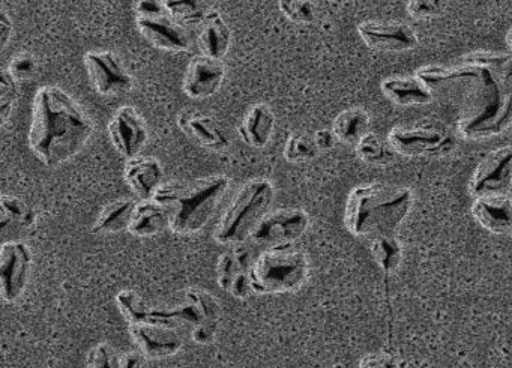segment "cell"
I'll list each match as a JSON object with an SVG mask.
<instances>
[{
	"instance_id": "obj_1",
	"label": "cell",
	"mask_w": 512,
	"mask_h": 368,
	"mask_svg": "<svg viewBox=\"0 0 512 368\" xmlns=\"http://www.w3.org/2000/svg\"><path fill=\"white\" fill-rule=\"evenodd\" d=\"M416 76L434 100L454 109L464 139H488L512 124V92L488 65L466 56L454 67L419 68Z\"/></svg>"
},
{
	"instance_id": "obj_2",
	"label": "cell",
	"mask_w": 512,
	"mask_h": 368,
	"mask_svg": "<svg viewBox=\"0 0 512 368\" xmlns=\"http://www.w3.org/2000/svg\"><path fill=\"white\" fill-rule=\"evenodd\" d=\"M95 124L73 95L55 85L41 86L32 103L29 148L47 167L73 160L94 136Z\"/></svg>"
},
{
	"instance_id": "obj_3",
	"label": "cell",
	"mask_w": 512,
	"mask_h": 368,
	"mask_svg": "<svg viewBox=\"0 0 512 368\" xmlns=\"http://www.w3.org/2000/svg\"><path fill=\"white\" fill-rule=\"evenodd\" d=\"M413 191L403 185L370 182L353 188L344 206V227L356 238L397 235L413 208Z\"/></svg>"
},
{
	"instance_id": "obj_4",
	"label": "cell",
	"mask_w": 512,
	"mask_h": 368,
	"mask_svg": "<svg viewBox=\"0 0 512 368\" xmlns=\"http://www.w3.org/2000/svg\"><path fill=\"white\" fill-rule=\"evenodd\" d=\"M229 188L230 179L224 175L170 181L158 188L154 200L169 212L170 230L176 235L190 236L212 220Z\"/></svg>"
},
{
	"instance_id": "obj_5",
	"label": "cell",
	"mask_w": 512,
	"mask_h": 368,
	"mask_svg": "<svg viewBox=\"0 0 512 368\" xmlns=\"http://www.w3.org/2000/svg\"><path fill=\"white\" fill-rule=\"evenodd\" d=\"M275 187L269 179L254 178L239 187L224 209L214 230V239L223 245H239L250 238L257 224L271 211Z\"/></svg>"
},
{
	"instance_id": "obj_6",
	"label": "cell",
	"mask_w": 512,
	"mask_h": 368,
	"mask_svg": "<svg viewBox=\"0 0 512 368\" xmlns=\"http://www.w3.org/2000/svg\"><path fill=\"white\" fill-rule=\"evenodd\" d=\"M310 275V260L293 244L268 247L254 260L251 284L257 295H283L304 286Z\"/></svg>"
},
{
	"instance_id": "obj_7",
	"label": "cell",
	"mask_w": 512,
	"mask_h": 368,
	"mask_svg": "<svg viewBox=\"0 0 512 368\" xmlns=\"http://www.w3.org/2000/svg\"><path fill=\"white\" fill-rule=\"evenodd\" d=\"M395 154L407 158L442 157L454 149L455 139L445 125L431 119L395 125L388 134Z\"/></svg>"
},
{
	"instance_id": "obj_8",
	"label": "cell",
	"mask_w": 512,
	"mask_h": 368,
	"mask_svg": "<svg viewBox=\"0 0 512 368\" xmlns=\"http://www.w3.org/2000/svg\"><path fill=\"white\" fill-rule=\"evenodd\" d=\"M220 302L211 293L202 289H188L184 292L182 302L175 307L152 308L148 322L164 323V325L197 326L200 323H218L220 320Z\"/></svg>"
},
{
	"instance_id": "obj_9",
	"label": "cell",
	"mask_w": 512,
	"mask_h": 368,
	"mask_svg": "<svg viewBox=\"0 0 512 368\" xmlns=\"http://www.w3.org/2000/svg\"><path fill=\"white\" fill-rule=\"evenodd\" d=\"M89 82L103 97H119L133 89L134 79L121 56L112 50H91L83 56Z\"/></svg>"
},
{
	"instance_id": "obj_10",
	"label": "cell",
	"mask_w": 512,
	"mask_h": 368,
	"mask_svg": "<svg viewBox=\"0 0 512 368\" xmlns=\"http://www.w3.org/2000/svg\"><path fill=\"white\" fill-rule=\"evenodd\" d=\"M512 187V145L502 146L488 152L469 182V193L473 199L485 196H503Z\"/></svg>"
},
{
	"instance_id": "obj_11",
	"label": "cell",
	"mask_w": 512,
	"mask_h": 368,
	"mask_svg": "<svg viewBox=\"0 0 512 368\" xmlns=\"http://www.w3.org/2000/svg\"><path fill=\"white\" fill-rule=\"evenodd\" d=\"M310 227V217L304 209L281 208L269 211L257 224L250 239L263 247L293 244L305 235Z\"/></svg>"
},
{
	"instance_id": "obj_12",
	"label": "cell",
	"mask_w": 512,
	"mask_h": 368,
	"mask_svg": "<svg viewBox=\"0 0 512 368\" xmlns=\"http://www.w3.org/2000/svg\"><path fill=\"white\" fill-rule=\"evenodd\" d=\"M34 254L23 241H8L0 248V290L7 302H16L25 293L31 278Z\"/></svg>"
},
{
	"instance_id": "obj_13",
	"label": "cell",
	"mask_w": 512,
	"mask_h": 368,
	"mask_svg": "<svg viewBox=\"0 0 512 368\" xmlns=\"http://www.w3.org/2000/svg\"><path fill=\"white\" fill-rule=\"evenodd\" d=\"M356 31L365 46L376 52L403 53L419 46L418 32L403 22L368 20L359 23Z\"/></svg>"
},
{
	"instance_id": "obj_14",
	"label": "cell",
	"mask_w": 512,
	"mask_h": 368,
	"mask_svg": "<svg viewBox=\"0 0 512 368\" xmlns=\"http://www.w3.org/2000/svg\"><path fill=\"white\" fill-rule=\"evenodd\" d=\"M107 134L113 148L127 160L139 157L149 137L145 119L131 106L121 107L113 115L107 125Z\"/></svg>"
},
{
	"instance_id": "obj_15",
	"label": "cell",
	"mask_w": 512,
	"mask_h": 368,
	"mask_svg": "<svg viewBox=\"0 0 512 368\" xmlns=\"http://www.w3.org/2000/svg\"><path fill=\"white\" fill-rule=\"evenodd\" d=\"M130 335L149 359H164L181 352L185 340L176 326L157 322L131 323Z\"/></svg>"
},
{
	"instance_id": "obj_16",
	"label": "cell",
	"mask_w": 512,
	"mask_h": 368,
	"mask_svg": "<svg viewBox=\"0 0 512 368\" xmlns=\"http://www.w3.org/2000/svg\"><path fill=\"white\" fill-rule=\"evenodd\" d=\"M137 29L140 35L155 49L164 52H190L193 46L190 28L181 25L172 17L163 14L158 17H136Z\"/></svg>"
},
{
	"instance_id": "obj_17",
	"label": "cell",
	"mask_w": 512,
	"mask_h": 368,
	"mask_svg": "<svg viewBox=\"0 0 512 368\" xmlns=\"http://www.w3.org/2000/svg\"><path fill=\"white\" fill-rule=\"evenodd\" d=\"M226 79V67L220 59L197 55L191 59L182 80V91L191 100H206L220 91Z\"/></svg>"
},
{
	"instance_id": "obj_18",
	"label": "cell",
	"mask_w": 512,
	"mask_h": 368,
	"mask_svg": "<svg viewBox=\"0 0 512 368\" xmlns=\"http://www.w3.org/2000/svg\"><path fill=\"white\" fill-rule=\"evenodd\" d=\"M178 127L188 139L209 151L221 152L230 146V137L227 136L223 125L214 116L206 113L184 110L179 113Z\"/></svg>"
},
{
	"instance_id": "obj_19",
	"label": "cell",
	"mask_w": 512,
	"mask_h": 368,
	"mask_svg": "<svg viewBox=\"0 0 512 368\" xmlns=\"http://www.w3.org/2000/svg\"><path fill=\"white\" fill-rule=\"evenodd\" d=\"M470 211L482 229L493 235L512 238V199L506 194L473 199Z\"/></svg>"
},
{
	"instance_id": "obj_20",
	"label": "cell",
	"mask_w": 512,
	"mask_h": 368,
	"mask_svg": "<svg viewBox=\"0 0 512 368\" xmlns=\"http://www.w3.org/2000/svg\"><path fill=\"white\" fill-rule=\"evenodd\" d=\"M125 182L140 200H152L158 188L164 184V170L154 157H139L127 160L124 170Z\"/></svg>"
},
{
	"instance_id": "obj_21",
	"label": "cell",
	"mask_w": 512,
	"mask_h": 368,
	"mask_svg": "<svg viewBox=\"0 0 512 368\" xmlns=\"http://www.w3.org/2000/svg\"><path fill=\"white\" fill-rule=\"evenodd\" d=\"M197 32V47L200 55L223 61L232 44V31L217 10H209Z\"/></svg>"
},
{
	"instance_id": "obj_22",
	"label": "cell",
	"mask_w": 512,
	"mask_h": 368,
	"mask_svg": "<svg viewBox=\"0 0 512 368\" xmlns=\"http://www.w3.org/2000/svg\"><path fill=\"white\" fill-rule=\"evenodd\" d=\"M277 119L271 107L265 103H257L248 109L238 128L239 137L245 145L254 149H262L271 142Z\"/></svg>"
},
{
	"instance_id": "obj_23",
	"label": "cell",
	"mask_w": 512,
	"mask_h": 368,
	"mask_svg": "<svg viewBox=\"0 0 512 368\" xmlns=\"http://www.w3.org/2000/svg\"><path fill=\"white\" fill-rule=\"evenodd\" d=\"M382 94L386 100L401 107L425 106L433 103L430 89L418 76H392L383 80Z\"/></svg>"
},
{
	"instance_id": "obj_24",
	"label": "cell",
	"mask_w": 512,
	"mask_h": 368,
	"mask_svg": "<svg viewBox=\"0 0 512 368\" xmlns=\"http://www.w3.org/2000/svg\"><path fill=\"white\" fill-rule=\"evenodd\" d=\"M170 229L169 212L152 200H140L134 211L133 220H131V235L137 238H152L160 235L164 230Z\"/></svg>"
},
{
	"instance_id": "obj_25",
	"label": "cell",
	"mask_w": 512,
	"mask_h": 368,
	"mask_svg": "<svg viewBox=\"0 0 512 368\" xmlns=\"http://www.w3.org/2000/svg\"><path fill=\"white\" fill-rule=\"evenodd\" d=\"M137 203L139 202L128 199V197L107 203V205L101 209L97 220H95L92 232L97 233V235H115V233L130 230L131 220H133Z\"/></svg>"
},
{
	"instance_id": "obj_26",
	"label": "cell",
	"mask_w": 512,
	"mask_h": 368,
	"mask_svg": "<svg viewBox=\"0 0 512 368\" xmlns=\"http://www.w3.org/2000/svg\"><path fill=\"white\" fill-rule=\"evenodd\" d=\"M371 119L367 110L362 107H349L338 113L332 122V131L338 142L356 146L370 133Z\"/></svg>"
},
{
	"instance_id": "obj_27",
	"label": "cell",
	"mask_w": 512,
	"mask_h": 368,
	"mask_svg": "<svg viewBox=\"0 0 512 368\" xmlns=\"http://www.w3.org/2000/svg\"><path fill=\"white\" fill-rule=\"evenodd\" d=\"M371 254L386 275L395 274L403 260V244L397 235L380 236L371 241Z\"/></svg>"
},
{
	"instance_id": "obj_28",
	"label": "cell",
	"mask_w": 512,
	"mask_h": 368,
	"mask_svg": "<svg viewBox=\"0 0 512 368\" xmlns=\"http://www.w3.org/2000/svg\"><path fill=\"white\" fill-rule=\"evenodd\" d=\"M163 5L167 16L187 28L199 26L211 10L206 0H163Z\"/></svg>"
},
{
	"instance_id": "obj_29",
	"label": "cell",
	"mask_w": 512,
	"mask_h": 368,
	"mask_svg": "<svg viewBox=\"0 0 512 368\" xmlns=\"http://www.w3.org/2000/svg\"><path fill=\"white\" fill-rule=\"evenodd\" d=\"M355 151L359 160L370 166H386L395 157L394 149L389 145L388 139L385 140L371 131L355 146Z\"/></svg>"
},
{
	"instance_id": "obj_30",
	"label": "cell",
	"mask_w": 512,
	"mask_h": 368,
	"mask_svg": "<svg viewBox=\"0 0 512 368\" xmlns=\"http://www.w3.org/2000/svg\"><path fill=\"white\" fill-rule=\"evenodd\" d=\"M319 152L313 134L296 131L287 139L283 154L289 163L299 164L314 160Z\"/></svg>"
},
{
	"instance_id": "obj_31",
	"label": "cell",
	"mask_w": 512,
	"mask_h": 368,
	"mask_svg": "<svg viewBox=\"0 0 512 368\" xmlns=\"http://www.w3.org/2000/svg\"><path fill=\"white\" fill-rule=\"evenodd\" d=\"M0 220L2 226H8L10 223H20L23 226H31L35 220L34 211L23 202L19 197L4 196L0 197Z\"/></svg>"
},
{
	"instance_id": "obj_32",
	"label": "cell",
	"mask_w": 512,
	"mask_h": 368,
	"mask_svg": "<svg viewBox=\"0 0 512 368\" xmlns=\"http://www.w3.org/2000/svg\"><path fill=\"white\" fill-rule=\"evenodd\" d=\"M116 302L130 325L131 323L148 322L151 307L146 304L145 299L139 293L130 289L121 290L116 295Z\"/></svg>"
},
{
	"instance_id": "obj_33",
	"label": "cell",
	"mask_w": 512,
	"mask_h": 368,
	"mask_svg": "<svg viewBox=\"0 0 512 368\" xmlns=\"http://www.w3.org/2000/svg\"><path fill=\"white\" fill-rule=\"evenodd\" d=\"M278 8L295 25H313L317 19V7L313 0H278Z\"/></svg>"
},
{
	"instance_id": "obj_34",
	"label": "cell",
	"mask_w": 512,
	"mask_h": 368,
	"mask_svg": "<svg viewBox=\"0 0 512 368\" xmlns=\"http://www.w3.org/2000/svg\"><path fill=\"white\" fill-rule=\"evenodd\" d=\"M469 56L475 61L488 65L502 80L505 88L512 92V53L478 52Z\"/></svg>"
},
{
	"instance_id": "obj_35",
	"label": "cell",
	"mask_w": 512,
	"mask_h": 368,
	"mask_svg": "<svg viewBox=\"0 0 512 368\" xmlns=\"http://www.w3.org/2000/svg\"><path fill=\"white\" fill-rule=\"evenodd\" d=\"M17 80L11 76L10 71L5 70L0 77V121L2 125L10 121L19 98V85Z\"/></svg>"
},
{
	"instance_id": "obj_36",
	"label": "cell",
	"mask_w": 512,
	"mask_h": 368,
	"mask_svg": "<svg viewBox=\"0 0 512 368\" xmlns=\"http://www.w3.org/2000/svg\"><path fill=\"white\" fill-rule=\"evenodd\" d=\"M85 368H121V356L109 343H98L89 352Z\"/></svg>"
},
{
	"instance_id": "obj_37",
	"label": "cell",
	"mask_w": 512,
	"mask_h": 368,
	"mask_svg": "<svg viewBox=\"0 0 512 368\" xmlns=\"http://www.w3.org/2000/svg\"><path fill=\"white\" fill-rule=\"evenodd\" d=\"M241 268H239L238 260H236L235 253L227 251V253L221 254L220 259L217 262V283L221 289L229 292L232 287L233 280L236 275L239 274Z\"/></svg>"
},
{
	"instance_id": "obj_38",
	"label": "cell",
	"mask_w": 512,
	"mask_h": 368,
	"mask_svg": "<svg viewBox=\"0 0 512 368\" xmlns=\"http://www.w3.org/2000/svg\"><path fill=\"white\" fill-rule=\"evenodd\" d=\"M445 7L446 0H409L407 13L416 20L434 19L445 11Z\"/></svg>"
},
{
	"instance_id": "obj_39",
	"label": "cell",
	"mask_w": 512,
	"mask_h": 368,
	"mask_svg": "<svg viewBox=\"0 0 512 368\" xmlns=\"http://www.w3.org/2000/svg\"><path fill=\"white\" fill-rule=\"evenodd\" d=\"M8 71L11 76L20 82V80H28L35 76L38 71V62L31 53H20L8 65Z\"/></svg>"
},
{
	"instance_id": "obj_40",
	"label": "cell",
	"mask_w": 512,
	"mask_h": 368,
	"mask_svg": "<svg viewBox=\"0 0 512 368\" xmlns=\"http://www.w3.org/2000/svg\"><path fill=\"white\" fill-rule=\"evenodd\" d=\"M133 10L136 17H158L166 14L163 0H133Z\"/></svg>"
},
{
	"instance_id": "obj_41",
	"label": "cell",
	"mask_w": 512,
	"mask_h": 368,
	"mask_svg": "<svg viewBox=\"0 0 512 368\" xmlns=\"http://www.w3.org/2000/svg\"><path fill=\"white\" fill-rule=\"evenodd\" d=\"M358 368H398V362L389 353H368L361 359Z\"/></svg>"
},
{
	"instance_id": "obj_42",
	"label": "cell",
	"mask_w": 512,
	"mask_h": 368,
	"mask_svg": "<svg viewBox=\"0 0 512 368\" xmlns=\"http://www.w3.org/2000/svg\"><path fill=\"white\" fill-rule=\"evenodd\" d=\"M233 298L244 299L250 298L254 293L253 284H251L250 272H239L233 280L232 287L229 290Z\"/></svg>"
},
{
	"instance_id": "obj_43",
	"label": "cell",
	"mask_w": 512,
	"mask_h": 368,
	"mask_svg": "<svg viewBox=\"0 0 512 368\" xmlns=\"http://www.w3.org/2000/svg\"><path fill=\"white\" fill-rule=\"evenodd\" d=\"M217 326L218 323H200V325L194 326L193 331H191V338H193L194 343L200 344V346L211 344L215 340Z\"/></svg>"
},
{
	"instance_id": "obj_44",
	"label": "cell",
	"mask_w": 512,
	"mask_h": 368,
	"mask_svg": "<svg viewBox=\"0 0 512 368\" xmlns=\"http://www.w3.org/2000/svg\"><path fill=\"white\" fill-rule=\"evenodd\" d=\"M14 26L13 19L8 16L7 11L0 13V47L7 49L8 43L13 38Z\"/></svg>"
},
{
	"instance_id": "obj_45",
	"label": "cell",
	"mask_w": 512,
	"mask_h": 368,
	"mask_svg": "<svg viewBox=\"0 0 512 368\" xmlns=\"http://www.w3.org/2000/svg\"><path fill=\"white\" fill-rule=\"evenodd\" d=\"M313 137L320 152L329 151L334 148L335 142H338L332 130H317Z\"/></svg>"
},
{
	"instance_id": "obj_46",
	"label": "cell",
	"mask_w": 512,
	"mask_h": 368,
	"mask_svg": "<svg viewBox=\"0 0 512 368\" xmlns=\"http://www.w3.org/2000/svg\"><path fill=\"white\" fill-rule=\"evenodd\" d=\"M145 358L140 350H130L121 356V368H145Z\"/></svg>"
},
{
	"instance_id": "obj_47",
	"label": "cell",
	"mask_w": 512,
	"mask_h": 368,
	"mask_svg": "<svg viewBox=\"0 0 512 368\" xmlns=\"http://www.w3.org/2000/svg\"><path fill=\"white\" fill-rule=\"evenodd\" d=\"M506 46H508L509 52L512 53V28L509 29L508 34H506Z\"/></svg>"
},
{
	"instance_id": "obj_48",
	"label": "cell",
	"mask_w": 512,
	"mask_h": 368,
	"mask_svg": "<svg viewBox=\"0 0 512 368\" xmlns=\"http://www.w3.org/2000/svg\"><path fill=\"white\" fill-rule=\"evenodd\" d=\"M206 2H209V4H211V2H215V0H206Z\"/></svg>"
}]
</instances>
